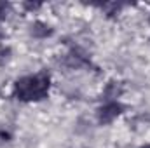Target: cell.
I'll return each instance as SVG.
<instances>
[{
    "label": "cell",
    "mask_w": 150,
    "mask_h": 148,
    "mask_svg": "<svg viewBox=\"0 0 150 148\" xmlns=\"http://www.w3.org/2000/svg\"><path fill=\"white\" fill-rule=\"evenodd\" d=\"M51 78L47 73H37L23 77L14 85V96L19 101H40L47 96Z\"/></svg>",
    "instance_id": "6da1fadb"
},
{
    "label": "cell",
    "mask_w": 150,
    "mask_h": 148,
    "mask_svg": "<svg viewBox=\"0 0 150 148\" xmlns=\"http://www.w3.org/2000/svg\"><path fill=\"white\" fill-rule=\"evenodd\" d=\"M122 105L117 103V101H108L107 105H103L100 110H98V120L101 124H110L112 120H115L120 113H122Z\"/></svg>",
    "instance_id": "7a4b0ae2"
},
{
    "label": "cell",
    "mask_w": 150,
    "mask_h": 148,
    "mask_svg": "<svg viewBox=\"0 0 150 148\" xmlns=\"http://www.w3.org/2000/svg\"><path fill=\"white\" fill-rule=\"evenodd\" d=\"M52 33V30L47 26V25H44V23H40V21H37L33 26H32V35L37 38H44V37H49Z\"/></svg>",
    "instance_id": "3957f363"
},
{
    "label": "cell",
    "mask_w": 150,
    "mask_h": 148,
    "mask_svg": "<svg viewBox=\"0 0 150 148\" xmlns=\"http://www.w3.org/2000/svg\"><path fill=\"white\" fill-rule=\"evenodd\" d=\"M119 94H120V89H119V87H115V84H110V85L107 87V91H105V96H107L108 99L117 98Z\"/></svg>",
    "instance_id": "277c9868"
},
{
    "label": "cell",
    "mask_w": 150,
    "mask_h": 148,
    "mask_svg": "<svg viewBox=\"0 0 150 148\" xmlns=\"http://www.w3.org/2000/svg\"><path fill=\"white\" fill-rule=\"evenodd\" d=\"M9 140H11V134L5 132V131H0V145L5 143V141H9Z\"/></svg>",
    "instance_id": "5b68a950"
},
{
    "label": "cell",
    "mask_w": 150,
    "mask_h": 148,
    "mask_svg": "<svg viewBox=\"0 0 150 148\" xmlns=\"http://www.w3.org/2000/svg\"><path fill=\"white\" fill-rule=\"evenodd\" d=\"M7 16V5L5 4H0V19H4Z\"/></svg>",
    "instance_id": "8992f818"
},
{
    "label": "cell",
    "mask_w": 150,
    "mask_h": 148,
    "mask_svg": "<svg viewBox=\"0 0 150 148\" xmlns=\"http://www.w3.org/2000/svg\"><path fill=\"white\" fill-rule=\"evenodd\" d=\"M26 7H28V9H37L40 5H38V4H26Z\"/></svg>",
    "instance_id": "52a82bcc"
},
{
    "label": "cell",
    "mask_w": 150,
    "mask_h": 148,
    "mask_svg": "<svg viewBox=\"0 0 150 148\" xmlns=\"http://www.w3.org/2000/svg\"><path fill=\"white\" fill-rule=\"evenodd\" d=\"M142 148H150V145H145V147H142Z\"/></svg>",
    "instance_id": "ba28073f"
},
{
    "label": "cell",
    "mask_w": 150,
    "mask_h": 148,
    "mask_svg": "<svg viewBox=\"0 0 150 148\" xmlns=\"http://www.w3.org/2000/svg\"><path fill=\"white\" fill-rule=\"evenodd\" d=\"M2 35H4V33H2V30H0V38H2Z\"/></svg>",
    "instance_id": "9c48e42d"
}]
</instances>
